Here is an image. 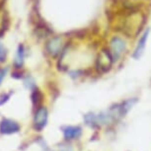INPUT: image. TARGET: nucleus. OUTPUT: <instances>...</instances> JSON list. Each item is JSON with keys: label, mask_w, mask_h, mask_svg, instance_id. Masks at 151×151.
<instances>
[{"label": "nucleus", "mask_w": 151, "mask_h": 151, "mask_svg": "<svg viewBox=\"0 0 151 151\" xmlns=\"http://www.w3.org/2000/svg\"><path fill=\"white\" fill-rule=\"evenodd\" d=\"M144 23V16L143 14L134 11L130 12L129 15L124 18L122 22V32L129 37H134L139 33L142 25Z\"/></svg>", "instance_id": "f257e3e1"}, {"label": "nucleus", "mask_w": 151, "mask_h": 151, "mask_svg": "<svg viewBox=\"0 0 151 151\" xmlns=\"http://www.w3.org/2000/svg\"><path fill=\"white\" fill-rule=\"evenodd\" d=\"M127 50V44L122 38L119 37H114L110 42V52L112 55V58L115 60L118 59L122 55V53Z\"/></svg>", "instance_id": "f03ea898"}, {"label": "nucleus", "mask_w": 151, "mask_h": 151, "mask_svg": "<svg viewBox=\"0 0 151 151\" xmlns=\"http://www.w3.org/2000/svg\"><path fill=\"white\" fill-rule=\"evenodd\" d=\"M113 61L114 59L112 58L111 52L106 50H103L99 53L98 58H97V61H96L97 69L101 71V72H107L108 70H110V68L113 64Z\"/></svg>", "instance_id": "7ed1b4c3"}, {"label": "nucleus", "mask_w": 151, "mask_h": 151, "mask_svg": "<svg viewBox=\"0 0 151 151\" xmlns=\"http://www.w3.org/2000/svg\"><path fill=\"white\" fill-rule=\"evenodd\" d=\"M64 48V42L63 39L60 37H53L50 39L47 44V50L50 55L53 58L58 56L63 52Z\"/></svg>", "instance_id": "20e7f679"}, {"label": "nucleus", "mask_w": 151, "mask_h": 151, "mask_svg": "<svg viewBox=\"0 0 151 151\" xmlns=\"http://www.w3.org/2000/svg\"><path fill=\"white\" fill-rule=\"evenodd\" d=\"M47 110L45 107H39L34 118V127L40 132L47 125Z\"/></svg>", "instance_id": "39448f33"}, {"label": "nucleus", "mask_w": 151, "mask_h": 151, "mask_svg": "<svg viewBox=\"0 0 151 151\" xmlns=\"http://www.w3.org/2000/svg\"><path fill=\"white\" fill-rule=\"evenodd\" d=\"M20 130V125L18 122L9 119H3L0 122V133L2 134H12Z\"/></svg>", "instance_id": "423d86ee"}, {"label": "nucleus", "mask_w": 151, "mask_h": 151, "mask_svg": "<svg viewBox=\"0 0 151 151\" xmlns=\"http://www.w3.org/2000/svg\"><path fill=\"white\" fill-rule=\"evenodd\" d=\"M148 34H149V29H147L145 31L142 37L139 39L137 45H136V47H135V50H134V52H133V58H139L142 53H143V50L145 48V44H146V41L148 38Z\"/></svg>", "instance_id": "0eeeda50"}, {"label": "nucleus", "mask_w": 151, "mask_h": 151, "mask_svg": "<svg viewBox=\"0 0 151 151\" xmlns=\"http://www.w3.org/2000/svg\"><path fill=\"white\" fill-rule=\"evenodd\" d=\"M81 132L82 130L79 127H67L63 130L64 138L67 139V140L78 138L81 135Z\"/></svg>", "instance_id": "6e6552de"}, {"label": "nucleus", "mask_w": 151, "mask_h": 151, "mask_svg": "<svg viewBox=\"0 0 151 151\" xmlns=\"http://www.w3.org/2000/svg\"><path fill=\"white\" fill-rule=\"evenodd\" d=\"M24 58H25L24 47H23L22 45H20L19 47H18V52H17L15 61H14V64H15L16 68H21L22 67L23 62H24Z\"/></svg>", "instance_id": "1a4fd4ad"}, {"label": "nucleus", "mask_w": 151, "mask_h": 151, "mask_svg": "<svg viewBox=\"0 0 151 151\" xmlns=\"http://www.w3.org/2000/svg\"><path fill=\"white\" fill-rule=\"evenodd\" d=\"M42 93L40 92L39 89H34V92L32 94V101H33V104L34 106H39L42 102Z\"/></svg>", "instance_id": "9d476101"}, {"label": "nucleus", "mask_w": 151, "mask_h": 151, "mask_svg": "<svg viewBox=\"0 0 151 151\" xmlns=\"http://www.w3.org/2000/svg\"><path fill=\"white\" fill-rule=\"evenodd\" d=\"M84 119L88 125H91V127H96V125H98L97 116H95L94 114H88V115L84 116Z\"/></svg>", "instance_id": "9b49d317"}, {"label": "nucleus", "mask_w": 151, "mask_h": 151, "mask_svg": "<svg viewBox=\"0 0 151 151\" xmlns=\"http://www.w3.org/2000/svg\"><path fill=\"white\" fill-rule=\"evenodd\" d=\"M6 58V50L3 47V45L0 42V62H3Z\"/></svg>", "instance_id": "f8f14e48"}, {"label": "nucleus", "mask_w": 151, "mask_h": 151, "mask_svg": "<svg viewBox=\"0 0 151 151\" xmlns=\"http://www.w3.org/2000/svg\"><path fill=\"white\" fill-rule=\"evenodd\" d=\"M25 86H26L27 88H30V89H32V88L35 86V83H34L33 78L27 77V79L25 80Z\"/></svg>", "instance_id": "ddd939ff"}, {"label": "nucleus", "mask_w": 151, "mask_h": 151, "mask_svg": "<svg viewBox=\"0 0 151 151\" xmlns=\"http://www.w3.org/2000/svg\"><path fill=\"white\" fill-rule=\"evenodd\" d=\"M11 94H3L1 97H0V106H2L3 104H5L8 101V99L10 98Z\"/></svg>", "instance_id": "4468645a"}, {"label": "nucleus", "mask_w": 151, "mask_h": 151, "mask_svg": "<svg viewBox=\"0 0 151 151\" xmlns=\"http://www.w3.org/2000/svg\"><path fill=\"white\" fill-rule=\"evenodd\" d=\"M6 72H7V69L0 70V84H1L2 80H3V78H4V76H5V74H6Z\"/></svg>", "instance_id": "2eb2a0df"}]
</instances>
